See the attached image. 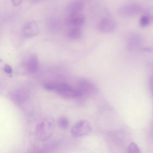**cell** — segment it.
I'll list each match as a JSON object with an SVG mask.
<instances>
[{
    "label": "cell",
    "instance_id": "6da1fadb",
    "mask_svg": "<svg viewBox=\"0 0 153 153\" xmlns=\"http://www.w3.org/2000/svg\"><path fill=\"white\" fill-rule=\"evenodd\" d=\"M54 123L52 119L47 118L43 120L36 126L35 135L37 139L45 141L52 136L54 130Z\"/></svg>",
    "mask_w": 153,
    "mask_h": 153
},
{
    "label": "cell",
    "instance_id": "7a4b0ae2",
    "mask_svg": "<svg viewBox=\"0 0 153 153\" xmlns=\"http://www.w3.org/2000/svg\"><path fill=\"white\" fill-rule=\"evenodd\" d=\"M76 88L78 98L91 97L94 95L98 91L97 87L92 82L85 78H81L78 80Z\"/></svg>",
    "mask_w": 153,
    "mask_h": 153
},
{
    "label": "cell",
    "instance_id": "3957f363",
    "mask_svg": "<svg viewBox=\"0 0 153 153\" xmlns=\"http://www.w3.org/2000/svg\"><path fill=\"white\" fill-rule=\"evenodd\" d=\"M54 91L64 98H78V94L76 88L65 82L54 83Z\"/></svg>",
    "mask_w": 153,
    "mask_h": 153
},
{
    "label": "cell",
    "instance_id": "277c9868",
    "mask_svg": "<svg viewBox=\"0 0 153 153\" xmlns=\"http://www.w3.org/2000/svg\"><path fill=\"white\" fill-rule=\"evenodd\" d=\"M92 130L89 122L86 120H81L76 123L71 130V134L74 137H80L87 135L91 133Z\"/></svg>",
    "mask_w": 153,
    "mask_h": 153
},
{
    "label": "cell",
    "instance_id": "5b68a950",
    "mask_svg": "<svg viewBox=\"0 0 153 153\" xmlns=\"http://www.w3.org/2000/svg\"><path fill=\"white\" fill-rule=\"evenodd\" d=\"M143 7L137 3H131L123 5L118 11L119 15L124 17L133 16L140 13L143 10Z\"/></svg>",
    "mask_w": 153,
    "mask_h": 153
},
{
    "label": "cell",
    "instance_id": "8992f818",
    "mask_svg": "<svg viewBox=\"0 0 153 153\" xmlns=\"http://www.w3.org/2000/svg\"><path fill=\"white\" fill-rule=\"evenodd\" d=\"M116 27V24L115 22L108 17L101 19L97 25L99 31L104 33L113 32L115 30Z\"/></svg>",
    "mask_w": 153,
    "mask_h": 153
},
{
    "label": "cell",
    "instance_id": "52a82bcc",
    "mask_svg": "<svg viewBox=\"0 0 153 153\" xmlns=\"http://www.w3.org/2000/svg\"><path fill=\"white\" fill-rule=\"evenodd\" d=\"M85 16L80 13L68 14L65 19V23L68 26L79 27L84 24Z\"/></svg>",
    "mask_w": 153,
    "mask_h": 153
},
{
    "label": "cell",
    "instance_id": "ba28073f",
    "mask_svg": "<svg viewBox=\"0 0 153 153\" xmlns=\"http://www.w3.org/2000/svg\"><path fill=\"white\" fill-rule=\"evenodd\" d=\"M39 30L36 22L30 21L27 22L24 26L22 33L24 36L26 38H30L38 34Z\"/></svg>",
    "mask_w": 153,
    "mask_h": 153
},
{
    "label": "cell",
    "instance_id": "9c48e42d",
    "mask_svg": "<svg viewBox=\"0 0 153 153\" xmlns=\"http://www.w3.org/2000/svg\"><path fill=\"white\" fill-rule=\"evenodd\" d=\"M29 92L25 88H19L13 91L11 94V97L14 102L21 103L25 101L28 98Z\"/></svg>",
    "mask_w": 153,
    "mask_h": 153
},
{
    "label": "cell",
    "instance_id": "30bf717a",
    "mask_svg": "<svg viewBox=\"0 0 153 153\" xmlns=\"http://www.w3.org/2000/svg\"><path fill=\"white\" fill-rule=\"evenodd\" d=\"M84 7L83 2L80 0H76L71 2L68 5L67 11L68 14L79 13Z\"/></svg>",
    "mask_w": 153,
    "mask_h": 153
},
{
    "label": "cell",
    "instance_id": "8fae6325",
    "mask_svg": "<svg viewBox=\"0 0 153 153\" xmlns=\"http://www.w3.org/2000/svg\"><path fill=\"white\" fill-rule=\"evenodd\" d=\"M26 67L27 71L30 73H34L37 70L38 61L36 56L32 55L29 58L26 63Z\"/></svg>",
    "mask_w": 153,
    "mask_h": 153
},
{
    "label": "cell",
    "instance_id": "7c38bea8",
    "mask_svg": "<svg viewBox=\"0 0 153 153\" xmlns=\"http://www.w3.org/2000/svg\"><path fill=\"white\" fill-rule=\"evenodd\" d=\"M82 32L79 27H73L67 33L68 37L72 39H79L82 36Z\"/></svg>",
    "mask_w": 153,
    "mask_h": 153
},
{
    "label": "cell",
    "instance_id": "4fadbf2b",
    "mask_svg": "<svg viewBox=\"0 0 153 153\" xmlns=\"http://www.w3.org/2000/svg\"><path fill=\"white\" fill-rule=\"evenodd\" d=\"M152 23L150 17L146 14L142 16L140 19V25L142 27H145Z\"/></svg>",
    "mask_w": 153,
    "mask_h": 153
},
{
    "label": "cell",
    "instance_id": "5bb4252c",
    "mask_svg": "<svg viewBox=\"0 0 153 153\" xmlns=\"http://www.w3.org/2000/svg\"><path fill=\"white\" fill-rule=\"evenodd\" d=\"M128 153H140V150L138 146L134 142L131 143L127 149Z\"/></svg>",
    "mask_w": 153,
    "mask_h": 153
},
{
    "label": "cell",
    "instance_id": "9a60e30c",
    "mask_svg": "<svg viewBox=\"0 0 153 153\" xmlns=\"http://www.w3.org/2000/svg\"><path fill=\"white\" fill-rule=\"evenodd\" d=\"M57 123L60 127L63 129H65L68 126L69 122L66 117H62L59 119Z\"/></svg>",
    "mask_w": 153,
    "mask_h": 153
},
{
    "label": "cell",
    "instance_id": "2e32d148",
    "mask_svg": "<svg viewBox=\"0 0 153 153\" xmlns=\"http://www.w3.org/2000/svg\"><path fill=\"white\" fill-rule=\"evenodd\" d=\"M4 70L6 73L8 74H11L13 71L11 67L8 64L5 65L4 67Z\"/></svg>",
    "mask_w": 153,
    "mask_h": 153
},
{
    "label": "cell",
    "instance_id": "e0dca14e",
    "mask_svg": "<svg viewBox=\"0 0 153 153\" xmlns=\"http://www.w3.org/2000/svg\"><path fill=\"white\" fill-rule=\"evenodd\" d=\"M23 0H11L13 4L15 6L20 5L22 3Z\"/></svg>",
    "mask_w": 153,
    "mask_h": 153
},
{
    "label": "cell",
    "instance_id": "ac0fdd59",
    "mask_svg": "<svg viewBox=\"0 0 153 153\" xmlns=\"http://www.w3.org/2000/svg\"><path fill=\"white\" fill-rule=\"evenodd\" d=\"M149 83L151 89L153 91V77H151L150 78Z\"/></svg>",
    "mask_w": 153,
    "mask_h": 153
}]
</instances>
